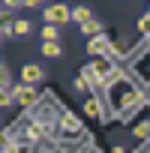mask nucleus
I'll use <instances>...</instances> for the list:
<instances>
[{
    "label": "nucleus",
    "mask_w": 150,
    "mask_h": 153,
    "mask_svg": "<svg viewBox=\"0 0 150 153\" xmlns=\"http://www.w3.org/2000/svg\"><path fill=\"white\" fill-rule=\"evenodd\" d=\"M45 21L48 24H69L72 21V9L69 6H63V3H51V6H45Z\"/></svg>",
    "instance_id": "1"
},
{
    "label": "nucleus",
    "mask_w": 150,
    "mask_h": 153,
    "mask_svg": "<svg viewBox=\"0 0 150 153\" xmlns=\"http://www.w3.org/2000/svg\"><path fill=\"white\" fill-rule=\"evenodd\" d=\"M12 96H15V102H18L21 108H33L36 99H39V96H36V87H33V84H24V81L12 87Z\"/></svg>",
    "instance_id": "2"
},
{
    "label": "nucleus",
    "mask_w": 150,
    "mask_h": 153,
    "mask_svg": "<svg viewBox=\"0 0 150 153\" xmlns=\"http://www.w3.org/2000/svg\"><path fill=\"white\" fill-rule=\"evenodd\" d=\"M87 51L90 54H108L111 51V39H108V33H96V36H90V42H87Z\"/></svg>",
    "instance_id": "3"
},
{
    "label": "nucleus",
    "mask_w": 150,
    "mask_h": 153,
    "mask_svg": "<svg viewBox=\"0 0 150 153\" xmlns=\"http://www.w3.org/2000/svg\"><path fill=\"white\" fill-rule=\"evenodd\" d=\"M42 66H36V63H27V66H21V81L24 84H39L42 81Z\"/></svg>",
    "instance_id": "4"
},
{
    "label": "nucleus",
    "mask_w": 150,
    "mask_h": 153,
    "mask_svg": "<svg viewBox=\"0 0 150 153\" xmlns=\"http://www.w3.org/2000/svg\"><path fill=\"white\" fill-rule=\"evenodd\" d=\"M33 33V24L27 21V18H15L12 24H9V36H18V39H24V36H30Z\"/></svg>",
    "instance_id": "5"
},
{
    "label": "nucleus",
    "mask_w": 150,
    "mask_h": 153,
    "mask_svg": "<svg viewBox=\"0 0 150 153\" xmlns=\"http://www.w3.org/2000/svg\"><path fill=\"white\" fill-rule=\"evenodd\" d=\"M81 33H84V36H96V33H102V21H99V18L84 21V24H81Z\"/></svg>",
    "instance_id": "6"
},
{
    "label": "nucleus",
    "mask_w": 150,
    "mask_h": 153,
    "mask_svg": "<svg viewBox=\"0 0 150 153\" xmlns=\"http://www.w3.org/2000/svg\"><path fill=\"white\" fill-rule=\"evenodd\" d=\"M42 54H45V57H60L63 48H60L57 39H48V42H42Z\"/></svg>",
    "instance_id": "7"
},
{
    "label": "nucleus",
    "mask_w": 150,
    "mask_h": 153,
    "mask_svg": "<svg viewBox=\"0 0 150 153\" xmlns=\"http://www.w3.org/2000/svg\"><path fill=\"white\" fill-rule=\"evenodd\" d=\"M90 18H93V12H90L87 6H75V9H72V21H75V24H84V21H90Z\"/></svg>",
    "instance_id": "8"
},
{
    "label": "nucleus",
    "mask_w": 150,
    "mask_h": 153,
    "mask_svg": "<svg viewBox=\"0 0 150 153\" xmlns=\"http://www.w3.org/2000/svg\"><path fill=\"white\" fill-rule=\"evenodd\" d=\"M60 126H63L66 132H78V129H81V123H78V117H75V114H69V111L63 114V120H60Z\"/></svg>",
    "instance_id": "9"
},
{
    "label": "nucleus",
    "mask_w": 150,
    "mask_h": 153,
    "mask_svg": "<svg viewBox=\"0 0 150 153\" xmlns=\"http://www.w3.org/2000/svg\"><path fill=\"white\" fill-rule=\"evenodd\" d=\"M15 102V96H12V87H0V108H9Z\"/></svg>",
    "instance_id": "10"
},
{
    "label": "nucleus",
    "mask_w": 150,
    "mask_h": 153,
    "mask_svg": "<svg viewBox=\"0 0 150 153\" xmlns=\"http://www.w3.org/2000/svg\"><path fill=\"white\" fill-rule=\"evenodd\" d=\"M57 36H60V27H57V24H45V27H42V39H45V42H48V39H57Z\"/></svg>",
    "instance_id": "11"
},
{
    "label": "nucleus",
    "mask_w": 150,
    "mask_h": 153,
    "mask_svg": "<svg viewBox=\"0 0 150 153\" xmlns=\"http://www.w3.org/2000/svg\"><path fill=\"white\" fill-rule=\"evenodd\" d=\"M0 87H12V75H9V69L0 63Z\"/></svg>",
    "instance_id": "12"
},
{
    "label": "nucleus",
    "mask_w": 150,
    "mask_h": 153,
    "mask_svg": "<svg viewBox=\"0 0 150 153\" xmlns=\"http://www.w3.org/2000/svg\"><path fill=\"white\" fill-rule=\"evenodd\" d=\"M135 138H150V120H144V123L135 126Z\"/></svg>",
    "instance_id": "13"
},
{
    "label": "nucleus",
    "mask_w": 150,
    "mask_h": 153,
    "mask_svg": "<svg viewBox=\"0 0 150 153\" xmlns=\"http://www.w3.org/2000/svg\"><path fill=\"white\" fill-rule=\"evenodd\" d=\"M84 114H90V117H99V114H102V111H99V102H96V99H90V102L84 105Z\"/></svg>",
    "instance_id": "14"
},
{
    "label": "nucleus",
    "mask_w": 150,
    "mask_h": 153,
    "mask_svg": "<svg viewBox=\"0 0 150 153\" xmlns=\"http://www.w3.org/2000/svg\"><path fill=\"white\" fill-rule=\"evenodd\" d=\"M3 3H6L9 9H15V6H24V0H3Z\"/></svg>",
    "instance_id": "15"
},
{
    "label": "nucleus",
    "mask_w": 150,
    "mask_h": 153,
    "mask_svg": "<svg viewBox=\"0 0 150 153\" xmlns=\"http://www.w3.org/2000/svg\"><path fill=\"white\" fill-rule=\"evenodd\" d=\"M42 0H24V6H39Z\"/></svg>",
    "instance_id": "16"
}]
</instances>
